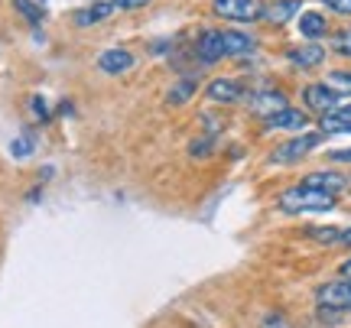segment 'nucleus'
<instances>
[{
  "label": "nucleus",
  "instance_id": "6e6552de",
  "mask_svg": "<svg viewBox=\"0 0 351 328\" xmlns=\"http://www.w3.org/2000/svg\"><path fill=\"white\" fill-rule=\"evenodd\" d=\"M195 59L202 65H215L218 59H225V42H221V29H205L195 39Z\"/></svg>",
  "mask_w": 351,
  "mask_h": 328
},
{
  "label": "nucleus",
  "instance_id": "4468645a",
  "mask_svg": "<svg viewBox=\"0 0 351 328\" xmlns=\"http://www.w3.org/2000/svg\"><path fill=\"white\" fill-rule=\"evenodd\" d=\"M319 130L322 134H351V104L345 108H335L328 114H319Z\"/></svg>",
  "mask_w": 351,
  "mask_h": 328
},
{
  "label": "nucleus",
  "instance_id": "9b49d317",
  "mask_svg": "<svg viewBox=\"0 0 351 328\" xmlns=\"http://www.w3.org/2000/svg\"><path fill=\"white\" fill-rule=\"evenodd\" d=\"M302 186L319 189V192H328V195H339V192L348 189V176H341V173H335V169H322V173H309V176H302Z\"/></svg>",
  "mask_w": 351,
  "mask_h": 328
},
{
  "label": "nucleus",
  "instance_id": "7c9ffc66",
  "mask_svg": "<svg viewBox=\"0 0 351 328\" xmlns=\"http://www.w3.org/2000/svg\"><path fill=\"white\" fill-rule=\"evenodd\" d=\"M339 270H341V279H348V283H351V257H348V260H345V264L339 266Z\"/></svg>",
  "mask_w": 351,
  "mask_h": 328
},
{
  "label": "nucleus",
  "instance_id": "393cba45",
  "mask_svg": "<svg viewBox=\"0 0 351 328\" xmlns=\"http://www.w3.org/2000/svg\"><path fill=\"white\" fill-rule=\"evenodd\" d=\"M322 7H328L339 16H351V0H322Z\"/></svg>",
  "mask_w": 351,
  "mask_h": 328
},
{
  "label": "nucleus",
  "instance_id": "412c9836",
  "mask_svg": "<svg viewBox=\"0 0 351 328\" xmlns=\"http://www.w3.org/2000/svg\"><path fill=\"white\" fill-rule=\"evenodd\" d=\"M332 88L339 91V94H351V72H345V68H335V72H328L326 78Z\"/></svg>",
  "mask_w": 351,
  "mask_h": 328
},
{
  "label": "nucleus",
  "instance_id": "f3484780",
  "mask_svg": "<svg viewBox=\"0 0 351 328\" xmlns=\"http://www.w3.org/2000/svg\"><path fill=\"white\" fill-rule=\"evenodd\" d=\"M326 33H328V20L319 10L300 13V36L306 39V42H319Z\"/></svg>",
  "mask_w": 351,
  "mask_h": 328
},
{
  "label": "nucleus",
  "instance_id": "cd10ccee",
  "mask_svg": "<svg viewBox=\"0 0 351 328\" xmlns=\"http://www.w3.org/2000/svg\"><path fill=\"white\" fill-rule=\"evenodd\" d=\"M261 328H287V322H283V316H276V312H270V316H263Z\"/></svg>",
  "mask_w": 351,
  "mask_h": 328
},
{
  "label": "nucleus",
  "instance_id": "bb28decb",
  "mask_svg": "<svg viewBox=\"0 0 351 328\" xmlns=\"http://www.w3.org/2000/svg\"><path fill=\"white\" fill-rule=\"evenodd\" d=\"M150 0H114V7H117V13L121 10H137V7H147Z\"/></svg>",
  "mask_w": 351,
  "mask_h": 328
},
{
  "label": "nucleus",
  "instance_id": "c85d7f7f",
  "mask_svg": "<svg viewBox=\"0 0 351 328\" xmlns=\"http://www.w3.org/2000/svg\"><path fill=\"white\" fill-rule=\"evenodd\" d=\"M328 160H332V163H351V147L348 150H332L328 153Z\"/></svg>",
  "mask_w": 351,
  "mask_h": 328
},
{
  "label": "nucleus",
  "instance_id": "0eeeda50",
  "mask_svg": "<svg viewBox=\"0 0 351 328\" xmlns=\"http://www.w3.org/2000/svg\"><path fill=\"white\" fill-rule=\"evenodd\" d=\"M205 94L215 104H238L247 98V91H244V85H241L238 78H212L205 85Z\"/></svg>",
  "mask_w": 351,
  "mask_h": 328
},
{
  "label": "nucleus",
  "instance_id": "423d86ee",
  "mask_svg": "<svg viewBox=\"0 0 351 328\" xmlns=\"http://www.w3.org/2000/svg\"><path fill=\"white\" fill-rule=\"evenodd\" d=\"M212 10L234 23H251L261 16V3L257 0H212Z\"/></svg>",
  "mask_w": 351,
  "mask_h": 328
},
{
  "label": "nucleus",
  "instance_id": "39448f33",
  "mask_svg": "<svg viewBox=\"0 0 351 328\" xmlns=\"http://www.w3.org/2000/svg\"><path fill=\"white\" fill-rule=\"evenodd\" d=\"M339 91L332 88L328 81H313V85H306L302 88V104H306V111L313 114H328L339 108Z\"/></svg>",
  "mask_w": 351,
  "mask_h": 328
},
{
  "label": "nucleus",
  "instance_id": "f257e3e1",
  "mask_svg": "<svg viewBox=\"0 0 351 328\" xmlns=\"http://www.w3.org/2000/svg\"><path fill=\"white\" fill-rule=\"evenodd\" d=\"M339 205V195H328V192L309 189V186H289V189L280 192L276 199V208L283 215H306V212H332Z\"/></svg>",
  "mask_w": 351,
  "mask_h": 328
},
{
  "label": "nucleus",
  "instance_id": "c756f323",
  "mask_svg": "<svg viewBox=\"0 0 351 328\" xmlns=\"http://www.w3.org/2000/svg\"><path fill=\"white\" fill-rule=\"evenodd\" d=\"M339 247H345V251H351V227H345V231H341Z\"/></svg>",
  "mask_w": 351,
  "mask_h": 328
},
{
  "label": "nucleus",
  "instance_id": "6ab92c4d",
  "mask_svg": "<svg viewBox=\"0 0 351 328\" xmlns=\"http://www.w3.org/2000/svg\"><path fill=\"white\" fill-rule=\"evenodd\" d=\"M306 234H309V240H315L319 247H339V240H341V227H335V225H326V227H309Z\"/></svg>",
  "mask_w": 351,
  "mask_h": 328
},
{
  "label": "nucleus",
  "instance_id": "2eb2a0df",
  "mask_svg": "<svg viewBox=\"0 0 351 328\" xmlns=\"http://www.w3.org/2000/svg\"><path fill=\"white\" fill-rule=\"evenodd\" d=\"M263 124L270 127V130H302V127L309 124V114L300 111V108H283L280 114H274L270 121H263Z\"/></svg>",
  "mask_w": 351,
  "mask_h": 328
},
{
  "label": "nucleus",
  "instance_id": "f8f14e48",
  "mask_svg": "<svg viewBox=\"0 0 351 328\" xmlns=\"http://www.w3.org/2000/svg\"><path fill=\"white\" fill-rule=\"evenodd\" d=\"M300 10H302L300 0H274V3L261 7V20H267V23H274V26H283V23H289Z\"/></svg>",
  "mask_w": 351,
  "mask_h": 328
},
{
  "label": "nucleus",
  "instance_id": "7ed1b4c3",
  "mask_svg": "<svg viewBox=\"0 0 351 328\" xmlns=\"http://www.w3.org/2000/svg\"><path fill=\"white\" fill-rule=\"evenodd\" d=\"M315 303L319 309H335V312H348L351 309V283L348 279H328L315 290Z\"/></svg>",
  "mask_w": 351,
  "mask_h": 328
},
{
  "label": "nucleus",
  "instance_id": "dca6fc26",
  "mask_svg": "<svg viewBox=\"0 0 351 328\" xmlns=\"http://www.w3.org/2000/svg\"><path fill=\"white\" fill-rule=\"evenodd\" d=\"M221 42H225V55H247L257 49V39L244 29H221Z\"/></svg>",
  "mask_w": 351,
  "mask_h": 328
},
{
  "label": "nucleus",
  "instance_id": "20e7f679",
  "mask_svg": "<svg viewBox=\"0 0 351 328\" xmlns=\"http://www.w3.org/2000/svg\"><path fill=\"white\" fill-rule=\"evenodd\" d=\"M244 101H247V111H251L254 117H263V121H270L274 114H280L283 108H289L287 94H283V91H274V88L254 91V94H247Z\"/></svg>",
  "mask_w": 351,
  "mask_h": 328
},
{
  "label": "nucleus",
  "instance_id": "5701e85b",
  "mask_svg": "<svg viewBox=\"0 0 351 328\" xmlns=\"http://www.w3.org/2000/svg\"><path fill=\"white\" fill-rule=\"evenodd\" d=\"M33 147H36V143H33V137H26V134H23V137H16L10 143V153L16 156V160H23V156H29V153H33Z\"/></svg>",
  "mask_w": 351,
  "mask_h": 328
},
{
  "label": "nucleus",
  "instance_id": "9d476101",
  "mask_svg": "<svg viewBox=\"0 0 351 328\" xmlns=\"http://www.w3.org/2000/svg\"><path fill=\"white\" fill-rule=\"evenodd\" d=\"M134 52L121 49V46H114V49H104L98 55V68L104 72V75H124V72H130L134 68Z\"/></svg>",
  "mask_w": 351,
  "mask_h": 328
},
{
  "label": "nucleus",
  "instance_id": "4be33fe9",
  "mask_svg": "<svg viewBox=\"0 0 351 328\" xmlns=\"http://www.w3.org/2000/svg\"><path fill=\"white\" fill-rule=\"evenodd\" d=\"M13 7H16L20 13H23V16L29 20V23H39V20H43V10H39V7L33 3V0H13Z\"/></svg>",
  "mask_w": 351,
  "mask_h": 328
},
{
  "label": "nucleus",
  "instance_id": "f03ea898",
  "mask_svg": "<svg viewBox=\"0 0 351 328\" xmlns=\"http://www.w3.org/2000/svg\"><path fill=\"white\" fill-rule=\"evenodd\" d=\"M322 140H326V134H322V130H306V134H296L293 140H283V143H280V147L267 156V163H270V166L300 163V160H306L313 150H319V147H322Z\"/></svg>",
  "mask_w": 351,
  "mask_h": 328
},
{
  "label": "nucleus",
  "instance_id": "b1692460",
  "mask_svg": "<svg viewBox=\"0 0 351 328\" xmlns=\"http://www.w3.org/2000/svg\"><path fill=\"white\" fill-rule=\"evenodd\" d=\"M332 49L339 52V55H348V59H351V29L335 33V39H332Z\"/></svg>",
  "mask_w": 351,
  "mask_h": 328
},
{
  "label": "nucleus",
  "instance_id": "a211bd4d",
  "mask_svg": "<svg viewBox=\"0 0 351 328\" xmlns=\"http://www.w3.org/2000/svg\"><path fill=\"white\" fill-rule=\"evenodd\" d=\"M195 91H199V81H195V78H179L173 88L166 91V104H169V108H182V104H189L195 98Z\"/></svg>",
  "mask_w": 351,
  "mask_h": 328
},
{
  "label": "nucleus",
  "instance_id": "aec40b11",
  "mask_svg": "<svg viewBox=\"0 0 351 328\" xmlns=\"http://www.w3.org/2000/svg\"><path fill=\"white\" fill-rule=\"evenodd\" d=\"M215 153V137L212 134H205V137H195L189 143V156L192 160H202V156H212Z\"/></svg>",
  "mask_w": 351,
  "mask_h": 328
},
{
  "label": "nucleus",
  "instance_id": "a878e982",
  "mask_svg": "<svg viewBox=\"0 0 351 328\" xmlns=\"http://www.w3.org/2000/svg\"><path fill=\"white\" fill-rule=\"evenodd\" d=\"M29 104H33V111H36V117H39V121H49V104L43 101L39 94H36V98H33V101H29Z\"/></svg>",
  "mask_w": 351,
  "mask_h": 328
},
{
  "label": "nucleus",
  "instance_id": "1a4fd4ad",
  "mask_svg": "<svg viewBox=\"0 0 351 328\" xmlns=\"http://www.w3.org/2000/svg\"><path fill=\"white\" fill-rule=\"evenodd\" d=\"M287 59L296 68H319L326 62V46L322 42H300V46L287 49Z\"/></svg>",
  "mask_w": 351,
  "mask_h": 328
},
{
  "label": "nucleus",
  "instance_id": "ddd939ff",
  "mask_svg": "<svg viewBox=\"0 0 351 328\" xmlns=\"http://www.w3.org/2000/svg\"><path fill=\"white\" fill-rule=\"evenodd\" d=\"M117 7H114V0H98V3H88L82 10L75 13V26H95V23H104V20H111Z\"/></svg>",
  "mask_w": 351,
  "mask_h": 328
}]
</instances>
